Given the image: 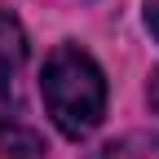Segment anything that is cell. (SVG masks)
Here are the masks:
<instances>
[{
	"label": "cell",
	"instance_id": "6",
	"mask_svg": "<svg viewBox=\"0 0 159 159\" xmlns=\"http://www.w3.org/2000/svg\"><path fill=\"white\" fill-rule=\"evenodd\" d=\"M146 97H150V106H155V111H159V71H155V75H150V84H146Z\"/></svg>",
	"mask_w": 159,
	"mask_h": 159
},
{
	"label": "cell",
	"instance_id": "4",
	"mask_svg": "<svg viewBox=\"0 0 159 159\" xmlns=\"http://www.w3.org/2000/svg\"><path fill=\"white\" fill-rule=\"evenodd\" d=\"M133 159H159V137H146V142L133 150Z\"/></svg>",
	"mask_w": 159,
	"mask_h": 159
},
{
	"label": "cell",
	"instance_id": "1",
	"mask_svg": "<svg viewBox=\"0 0 159 159\" xmlns=\"http://www.w3.org/2000/svg\"><path fill=\"white\" fill-rule=\"evenodd\" d=\"M40 97L66 137H89L106 115V75L80 44H57L40 75Z\"/></svg>",
	"mask_w": 159,
	"mask_h": 159
},
{
	"label": "cell",
	"instance_id": "3",
	"mask_svg": "<svg viewBox=\"0 0 159 159\" xmlns=\"http://www.w3.org/2000/svg\"><path fill=\"white\" fill-rule=\"evenodd\" d=\"M0 159H44V142L22 115L0 119Z\"/></svg>",
	"mask_w": 159,
	"mask_h": 159
},
{
	"label": "cell",
	"instance_id": "2",
	"mask_svg": "<svg viewBox=\"0 0 159 159\" xmlns=\"http://www.w3.org/2000/svg\"><path fill=\"white\" fill-rule=\"evenodd\" d=\"M22 62H27V31L9 9H0V93L9 89Z\"/></svg>",
	"mask_w": 159,
	"mask_h": 159
},
{
	"label": "cell",
	"instance_id": "5",
	"mask_svg": "<svg viewBox=\"0 0 159 159\" xmlns=\"http://www.w3.org/2000/svg\"><path fill=\"white\" fill-rule=\"evenodd\" d=\"M146 27H150V35L159 40V0H146Z\"/></svg>",
	"mask_w": 159,
	"mask_h": 159
}]
</instances>
